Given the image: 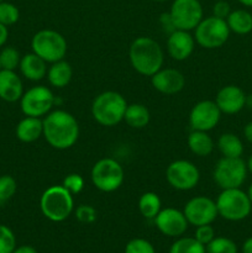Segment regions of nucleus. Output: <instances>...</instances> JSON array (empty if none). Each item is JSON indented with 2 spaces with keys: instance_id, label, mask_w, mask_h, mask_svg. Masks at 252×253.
I'll use <instances>...</instances> for the list:
<instances>
[{
  "instance_id": "f257e3e1",
  "label": "nucleus",
  "mask_w": 252,
  "mask_h": 253,
  "mask_svg": "<svg viewBox=\"0 0 252 253\" xmlns=\"http://www.w3.org/2000/svg\"><path fill=\"white\" fill-rule=\"evenodd\" d=\"M43 137L56 150H68L79 137V124L71 113L49 111L43 119Z\"/></svg>"
},
{
  "instance_id": "f03ea898",
  "label": "nucleus",
  "mask_w": 252,
  "mask_h": 253,
  "mask_svg": "<svg viewBox=\"0 0 252 253\" xmlns=\"http://www.w3.org/2000/svg\"><path fill=\"white\" fill-rule=\"evenodd\" d=\"M132 68L143 77H152L163 67L165 54L156 40L141 36L133 40L128 49Z\"/></svg>"
},
{
  "instance_id": "7ed1b4c3",
  "label": "nucleus",
  "mask_w": 252,
  "mask_h": 253,
  "mask_svg": "<svg viewBox=\"0 0 252 253\" xmlns=\"http://www.w3.org/2000/svg\"><path fill=\"white\" fill-rule=\"evenodd\" d=\"M127 105L126 99L118 91H103L93 100L91 115L99 125L111 127L124 120Z\"/></svg>"
},
{
  "instance_id": "20e7f679",
  "label": "nucleus",
  "mask_w": 252,
  "mask_h": 253,
  "mask_svg": "<svg viewBox=\"0 0 252 253\" xmlns=\"http://www.w3.org/2000/svg\"><path fill=\"white\" fill-rule=\"evenodd\" d=\"M40 208L44 217L53 222H62L73 212V195L62 184L51 185L42 193Z\"/></svg>"
},
{
  "instance_id": "39448f33",
  "label": "nucleus",
  "mask_w": 252,
  "mask_h": 253,
  "mask_svg": "<svg viewBox=\"0 0 252 253\" xmlns=\"http://www.w3.org/2000/svg\"><path fill=\"white\" fill-rule=\"evenodd\" d=\"M217 214L229 221H240L246 219L252 209L249 195L240 188L222 189L216 199Z\"/></svg>"
},
{
  "instance_id": "423d86ee",
  "label": "nucleus",
  "mask_w": 252,
  "mask_h": 253,
  "mask_svg": "<svg viewBox=\"0 0 252 253\" xmlns=\"http://www.w3.org/2000/svg\"><path fill=\"white\" fill-rule=\"evenodd\" d=\"M34 53L41 57L47 63H54L64 59L67 54V41L59 32L54 30H41L31 40Z\"/></svg>"
},
{
  "instance_id": "0eeeda50",
  "label": "nucleus",
  "mask_w": 252,
  "mask_h": 253,
  "mask_svg": "<svg viewBox=\"0 0 252 253\" xmlns=\"http://www.w3.org/2000/svg\"><path fill=\"white\" fill-rule=\"evenodd\" d=\"M90 178L96 189L104 193H111L123 185L125 173L123 166L116 160L101 158L91 168Z\"/></svg>"
},
{
  "instance_id": "6e6552de",
  "label": "nucleus",
  "mask_w": 252,
  "mask_h": 253,
  "mask_svg": "<svg viewBox=\"0 0 252 253\" xmlns=\"http://www.w3.org/2000/svg\"><path fill=\"white\" fill-rule=\"evenodd\" d=\"M194 31L195 42L207 49H214L224 46L231 32L227 26L226 20L219 19L214 15L203 19Z\"/></svg>"
},
{
  "instance_id": "1a4fd4ad",
  "label": "nucleus",
  "mask_w": 252,
  "mask_h": 253,
  "mask_svg": "<svg viewBox=\"0 0 252 253\" xmlns=\"http://www.w3.org/2000/svg\"><path fill=\"white\" fill-rule=\"evenodd\" d=\"M247 177V166L241 157H222L217 161L214 168L212 178L221 189L240 188Z\"/></svg>"
},
{
  "instance_id": "9d476101",
  "label": "nucleus",
  "mask_w": 252,
  "mask_h": 253,
  "mask_svg": "<svg viewBox=\"0 0 252 253\" xmlns=\"http://www.w3.org/2000/svg\"><path fill=\"white\" fill-rule=\"evenodd\" d=\"M56 104V98L49 88L36 85L22 94L20 99V108L25 116L43 118L51 111Z\"/></svg>"
},
{
  "instance_id": "9b49d317",
  "label": "nucleus",
  "mask_w": 252,
  "mask_h": 253,
  "mask_svg": "<svg viewBox=\"0 0 252 253\" xmlns=\"http://www.w3.org/2000/svg\"><path fill=\"white\" fill-rule=\"evenodd\" d=\"M168 12L175 30L183 31H192L204 19L199 0H173Z\"/></svg>"
},
{
  "instance_id": "f8f14e48",
  "label": "nucleus",
  "mask_w": 252,
  "mask_h": 253,
  "mask_svg": "<svg viewBox=\"0 0 252 253\" xmlns=\"http://www.w3.org/2000/svg\"><path fill=\"white\" fill-rule=\"evenodd\" d=\"M166 178L169 185L180 192L194 189L200 179L197 166L187 160H177L169 163L166 169Z\"/></svg>"
},
{
  "instance_id": "ddd939ff",
  "label": "nucleus",
  "mask_w": 252,
  "mask_h": 253,
  "mask_svg": "<svg viewBox=\"0 0 252 253\" xmlns=\"http://www.w3.org/2000/svg\"><path fill=\"white\" fill-rule=\"evenodd\" d=\"M183 212H184L188 222L195 227L211 224L219 216L216 203L210 198L203 197V195L188 200L187 204L184 205Z\"/></svg>"
},
{
  "instance_id": "4468645a",
  "label": "nucleus",
  "mask_w": 252,
  "mask_h": 253,
  "mask_svg": "<svg viewBox=\"0 0 252 253\" xmlns=\"http://www.w3.org/2000/svg\"><path fill=\"white\" fill-rule=\"evenodd\" d=\"M221 111L212 100H202L195 104L189 114V125L192 130L209 132L219 124Z\"/></svg>"
},
{
  "instance_id": "2eb2a0df",
  "label": "nucleus",
  "mask_w": 252,
  "mask_h": 253,
  "mask_svg": "<svg viewBox=\"0 0 252 253\" xmlns=\"http://www.w3.org/2000/svg\"><path fill=\"white\" fill-rule=\"evenodd\" d=\"M155 225L160 232L168 237H179L187 231L188 220L185 219L184 212L174 208L161 209L157 216L155 217Z\"/></svg>"
},
{
  "instance_id": "dca6fc26",
  "label": "nucleus",
  "mask_w": 252,
  "mask_h": 253,
  "mask_svg": "<svg viewBox=\"0 0 252 253\" xmlns=\"http://www.w3.org/2000/svg\"><path fill=\"white\" fill-rule=\"evenodd\" d=\"M153 88L166 95H173L183 90L185 86V77L178 69L161 68L151 77Z\"/></svg>"
},
{
  "instance_id": "f3484780",
  "label": "nucleus",
  "mask_w": 252,
  "mask_h": 253,
  "mask_svg": "<svg viewBox=\"0 0 252 253\" xmlns=\"http://www.w3.org/2000/svg\"><path fill=\"white\" fill-rule=\"evenodd\" d=\"M195 47V39L189 31L174 30L167 39V52L174 61H185L192 56Z\"/></svg>"
},
{
  "instance_id": "a211bd4d",
  "label": "nucleus",
  "mask_w": 252,
  "mask_h": 253,
  "mask_svg": "<svg viewBox=\"0 0 252 253\" xmlns=\"http://www.w3.org/2000/svg\"><path fill=\"white\" fill-rule=\"evenodd\" d=\"M215 103L220 111L227 115L237 114L246 105V94L236 85L222 86L215 96Z\"/></svg>"
},
{
  "instance_id": "6ab92c4d",
  "label": "nucleus",
  "mask_w": 252,
  "mask_h": 253,
  "mask_svg": "<svg viewBox=\"0 0 252 253\" xmlns=\"http://www.w3.org/2000/svg\"><path fill=\"white\" fill-rule=\"evenodd\" d=\"M24 94L22 81L15 71L0 69V99L6 103L20 101Z\"/></svg>"
},
{
  "instance_id": "aec40b11",
  "label": "nucleus",
  "mask_w": 252,
  "mask_h": 253,
  "mask_svg": "<svg viewBox=\"0 0 252 253\" xmlns=\"http://www.w3.org/2000/svg\"><path fill=\"white\" fill-rule=\"evenodd\" d=\"M19 69L27 81L39 82L47 76V62L31 52L21 57Z\"/></svg>"
},
{
  "instance_id": "412c9836",
  "label": "nucleus",
  "mask_w": 252,
  "mask_h": 253,
  "mask_svg": "<svg viewBox=\"0 0 252 253\" xmlns=\"http://www.w3.org/2000/svg\"><path fill=\"white\" fill-rule=\"evenodd\" d=\"M17 140L24 143H31L43 136V120L41 118L25 116L16 125Z\"/></svg>"
},
{
  "instance_id": "4be33fe9",
  "label": "nucleus",
  "mask_w": 252,
  "mask_h": 253,
  "mask_svg": "<svg viewBox=\"0 0 252 253\" xmlns=\"http://www.w3.org/2000/svg\"><path fill=\"white\" fill-rule=\"evenodd\" d=\"M73 77V71L68 62L64 59L51 63V67L47 69V79L49 84L54 88H64L68 85Z\"/></svg>"
},
{
  "instance_id": "5701e85b",
  "label": "nucleus",
  "mask_w": 252,
  "mask_h": 253,
  "mask_svg": "<svg viewBox=\"0 0 252 253\" xmlns=\"http://www.w3.org/2000/svg\"><path fill=\"white\" fill-rule=\"evenodd\" d=\"M188 147L198 157H208L214 150V141L205 131L192 130L188 136Z\"/></svg>"
},
{
  "instance_id": "b1692460",
  "label": "nucleus",
  "mask_w": 252,
  "mask_h": 253,
  "mask_svg": "<svg viewBox=\"0 0 252 253\" xmlns=\"http://www.w3.org/2000/svg\"><path fill=\"white\" fill-rule=\"evenodd\" d=\"M150 111L143 104H130L127 105L124 116V121L132 128H143L150 123Z\"/></svg>"
},
{
  "instance_id": "393cba45",
  "label": "nucleus",
  "mask_w": 252,
  "mask_h": 253,
  "mask_svg": "<svg viewBox=\"0 0 252 253\" xmlns=\"http://www.w3.org/2000/svg\"><path fill=\"white\" fill-rule=\"evenodd\" d=\"M226 22L230 31L237 35H247L252 31V15L247 10H234L227 16Z\"/></svg>"
},
{
  "instance_id": "a878e982",
  "label": "nucleus",
  "mask_w": 252,
  "mask_h": 253,
  "mask_svg": "<svg viewBox=\"0 0 252 253\" xmlns=\"http://www.w3.org/2000/svg\"><path fill=\"white\" fill-rule=\"evenodd\" d=\"M217 148L224 157L239 158L244 153V145L241 140L234 133H222L217 140Z\"/></svg>"
},
{
  "instance_id": "bb28decb",
  "label": "nucleus",
  "mask_w": 252,
  "mask_h": 253,
  "mask_svg": "<svg viewBox=\"0 0 252 253\" xmlns=\"http://www.w3.org/2000/svg\"><path fill=\"white\" fill-rule=\"evenodd\" d=\"M161 207H162V203H161L160 197L153 192L143 193L138 199V210L145 219H155L162 209Z\"/></svg>"
},
{
  "instance_id": "cd10ccee",
  "label": "nucleus",
  "mask_w": 252,
  "mask_h": 253,
  "mask_svg": "<svg viewBox=\"0 0 252 253\" xmlns=\"http://www.w3.org/2000/svg\"><path fill=\"white\" fill-rule=\"evenodd\" d=\"M169 253H207L205 246L194 237H182L170 246Z\"/></svg>"
},
{
  "instance_id": "c85d7f7f",
  "label": "nucleus",
  "mask_w": 252,
  "mask_h": 253,
  "mask_svg": "<svg viewBox=\"0 0 252 253\" xmlns=\"http://www.w3.org/2000/svg\"><path fill=\"white\" fill-rule=\"evenodd\" d=\"M20 61H21V54L15 47L6 46L0 51V66H1V69L15 71L16 68H19Z\"/></svg>"
},
{
  "instance_id": "c756f323",
  "label": "nucleus",
  "mask_w": 252,
  "mask_h": 253,
  "mask_svg": "<svg viewBox=\"0 0 252 253\" xmlns=\"http://www.w3.org/2000/svg\"><path fill=\"white\" fill-rule=\"evenodd\" d=\"M207 253H237V246L227 237H214L205 246Z\"/></svg>"
},
{
  "instance_id": "7c9ffc66",
  "label": "nucleus",
  "mask_w": 252,
  "mask_h": 253,
  "mask_svg": "<svg viewBox=\"0 0 252 253\" xmlns=\"http://www.w3.org/2000/svg\"><path fill=\"white\" fill-rule=\"evenodd\" d=\"M20 19V11L16 5L11 2L0 1V24L5 26H11L16 24Z\"/></svg>"
},
{
  "instance_id": "2f4dec72",
  "label": "nucleus",
  "mask_w": 252,
  "mask_h": 253,
  "mask_svg": "<svg viewBox=\"0 0 252 253\" xmlns=\"http://www.w3.org/2000/svg\"><path fill=\"white\" fill-rule=\"evenodd\" d=\"M17 190V183L14 177L9 174L0 175V204L11 199Z\"/></svg>"
},
{
  "instance_id": "473e14b6",
  "label": "nucleus",
  "mask_w": 252,
  "mask_h": 253,
  "mask_svg": "<svg viewBox=\"0 0 252 253\" xmlns=\"http://www.w3.org/2000/svg\"><path fill=\"white\" fill-rule=\"evenodd\" d=\"M16 249L14 232L6 225H0V253H12Z\"/></svg>"
},
{
  "instance_id": "72a5a7b5",
  "label": "nucleus",
  "mask_w": 252,
  "mask_h": 253,
  "mask_svg": "<svg viewBox=\"0 0 252 253\" xmlns=\"http://www.w3.org/2000/svg\"><path fill=\"white\" fill-rule=\"evenodd\" d=\"M62 185H63L72 195H77L83 190L84 179L81 174H78V173H71V174L66 175Z\"/></svg>"
},
{
  "instance_id": "f704fd0d",
  "label": "nucleus",
  "mask_w": 252,
  "mask_h": 253,
  "mask_svg": "<svg viewBox=\"0 0 252 253\" xmlns=\"http://www.w3.org/2000/svg\"><path fill=\"white\" fill-rule=\"evenodd\" d=\"M125 253H156L152 244L145 239H132L127 242Z\"/></svg>"
},
{
  "instance_id": "c9c22d12",
  "label": "nucleus",
  "mask_w": 252,
  "mask_h": 253,
  "mask_svg": "<svg viewBox=\"0 0 252 253\" xmlns=\"http://www.w3.org/2000/svg\"><path fill=\"white\" fill-rule=\"evenodd\" d=\"M96 216H98V212L95 208L91 205L82 204L76 209V217L82 224H93L96 220Z\"/></svg>"
},
{
  "instance_id": "e433bc0d",
  "label": "nucleus",
  "mask_w": 252,
  "mask_h": 253,
  "mask_svg": "<svg viewBox=\"0 0 252 253\" xmlns=\"http://www.w3.org/2000/svg\"><path fill=\"white\" fill-rule=\"evenodd\" d=\"M215 237V231L212 229L211 224L209 225H202V226H197L195 230V236L194 239L202 245L207 246L210 241Z\"/></svg>"
},
{
  "instance_id": "4c0bfd02",
  "label": "nucleus",
  "mask_w": 252,
  "mask_h": 253,
  "mask_svg": "<svg viewBox=\"0 0 252 253\" xmlns=\"http://www.w3.org/2000/svg\"><path fill=\"white\" fill-rule=\"evenodd\" d=\"M230 12H231V6H230L229 2L225 1V0H219V1L215 2L214 6H212V15L219 17V19L226 20L227 16L230 15Z\"/></svg>"
},
{
  "instance_id": "58836bf2",
  "label": "nucleus",
  "mask_w": 252,
  "mask_h": 253,
  "mask_svg": "<svg viewBox=\"0 0 252 253\" xmlns=\"http://www.w3.org/2000/svg\"><path fill=\"white\" fill-rule=\"evenodd\" d=\"M160 22L162 29L165 30L166 32H168V34H170V32H173L175 30L174 25H173L172 22V19H170L169 16V12H163L160 17Z\"/></svg>"
},
{
  "instance_id": "ea45409f",
  "label": "nucleus",
  "mask_w": 252,
  "mask_h": 253,
  "mask_svg": "<svg viewBox=\"0 0 252 253\" xmlns=\"http://www.w3.org/2000/svg\"><path fill=\"white\" fill-rule=\"evenodd\" d=\"M7 37H9V30H7V26L0 24V48L6 43Z\"/></svg>"
},
{
  "instance_id": "a19ab883",
  "label": "nucleus",
  "mask_w": 252,
  "mask_h": 253,
  "mask_svg": "<svg viewBox=\"0 0 252 253\" xmlns=\"http://www.w3.org/2000/svg\"><path fill=\"white\" fill-rule=\"evenodd\" d=\"M12 253H37V251L32 246L24 245V246H20L17 247V249H15Z\"/></svg>"
},
{
  "instance_id": "79ce46f5",
  "label": "nucleus",
  "mask_w": 252,
  "mask_h": 253,
  "mask_svg": "<svg viewBox=\"0 0 252 253\" xmlns=\"http://www.w3.org/2000/svg\"><path fill=\"white\" fill-rule=\"evenodd\" d=\"M244 135L250 143H252V121L247 124L244 128Z\"/></svg>"
},
{
  "instance_id": "37998d69",
  "label": "nucleus",
  "mask_w": 252,
  "mask_h": 253,
  "mask_svg": "<svg viewBox=\"0 0 252 253\" xmlns=\"http://www.w3.org/2000/svg\"><path fill=\"white\" fill-rule=\"evenodd\" d=\"M242 253H252V237L247 239L242 245Z\"/></svg>"
},
{
  "instance_id": "c03bdc74",
  "label": "nucleus",
  "mask_w": 252,
  "mask_h": 253,
  "mask_svg": "<svg viewBox=\"0 0 252 253\" xmlns=\"http://www.w3.org/2000/svg\"><path fill=\"white\" fill-rule=\"evenodd\" d=\"M239 2H241L244 6L247 7H252V0H239Z\"/></svg>"
},
{
  "instance_id": "a18cd8bd",
  "label": "nucleus",
  "mask_w": 252,
  "mask_h": 253,
  "mask_svg": "<svg viewBox=\"0 0 252 253\" xmlns=\"http://www.w3.org/2000/svg\"><path fill=\"white\" fill-rule=\"evenodd\" d=\"M246 166H247V170H250V173L252 174V155L250 156V158H249V161H247Z\"/></svg>"
},
{
  "instance_id": "49530a36",
  "label": "nucleus",
  "mask_w": 252,
  "mask_h": 253,
  "mask_svg": "<svg viewBox=\"0 0 252 253\" xmlns=\"http://www.w3.org/2000/svg\"><path fill=\"white\" fill-rule=\"evenodd\" d=\"M246 105H249L250 108H252V95L246 96Z\"/></svg>"
},
{
  "instance_id": "de8ad7c7",
  "label": "nucleus",
  "mask_w": 252,
  "mask_h": 253,
  "mask_svg": "<svg viewBox=\"0 0 252 253\" xmlns=\"http://www.w3.org/2000/svg\"><path fill=\"white\" fill-rule=\"evenodd\" d=\"M247 195H249L250 200H251V203H252V183H251V185H250V188H249V192H247Z\"/></svg>"
},
{
  "instance_id": "09e8293b",
  "label": "nucleus",
  "mask_w": 252,
  "mask_h": 253,
  "mask_svg": "<svg viewBox=\"0 0 252 253\" xmlns=\"http://www.w3.org/2000/svg\"><path fill=\"white\" fill-rule=\"evenodd\" d=\"M153 1H157V2H163V1H167V0H153Z\"/></svg>"
},
{
  "instance_id": "8fccbe9b",
  "label": "nucleus",
  "mask_w": 252,
  "mask_h": 253,
  "mask_svg": "<svg viewBox=\"0 0 252 253\" xmlns=\"http://www.w3.org/2000/svg\"><path fill=\"white\" fill-rule=\"evenodd\" d=\"M0 69H1V66H0Z\"/></svg>"
},
{
  "instance_id": "3c124183",
  "label": "nucleus",
  "mask_w": 252,
  "mask_h": 253,
  "mask_svg": "<svg viewBox=\"0 0 252 253\" xmlns=\"http://www.w3.org/2000/svg\"><path fill=\"white\" fill-rule=\"evenodd\" d=\"M0 1H2V0H0Z\"/></svg>"
}]
</instances>
